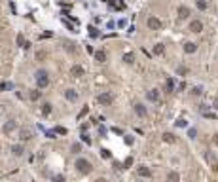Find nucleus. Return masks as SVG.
<instances>
[{"mask_svg": "<svg viewBox=\"0 0 218 182\" xmlns=\"http://www.w3.org/2000/svg\"><path fill=\"white\" fill-rule=\"evenodd\" d=\"M17 46H21V47H29V44L25 42V36H23V34H17Z\"/></svg>", "mask_w": 218, "mask_h": 182, "instance_id": "412c9836", "label": "nucleus"}, {"mask_svg": "<svg viewBox=\"0 0 218 182\" xmlns=\"http://www.w3.org/2000/svg\"><path fill=\"white\" fill-rule=\"evenodd\" d=\"M29 97H31V101H38L40 97H42V91L40 89H32L31 93H29Z\"/></svg>", "mask_w": 218, "mask_h": 182, "instance_id": "6ab92c4d", "label": "nucleus"}, {"mask_svg": "<svg viewBox=\"0 0 218 182\" xmlns=\"http://www.w3.org/2000/svg\"><path fill=\"white\" fill-rule=\"evenodd\" d=\"M178 17H180V19H188V17H190V8L180 6V8H178Z\"/></svg>", "mask_w": 218, "mask_h": 182, "instance_id": "2eb2a0df", "label": "nucleus"}, {"mask_svg": "<svg viewBox=\"0 0 218 182\" xmlns=\"http://www.w3.org/2000/svg\"><path fill=\"white\" fill-rule=\"evenodd\" d=\"M42 114H44V116H50L51 114V104L50 102H46L44 106H42Z\"/></svg>", "mask_w": 218, "mask_h": 182, "instance_id": "5701e85b", "label": "nucleus"}, {"mask_svg": "<svg viewBox=\"0 0 218 182\" xmlns=\"http://www.w3.org/2000/svg\"><path fill=\"white\" fill-rule=\"evenodd\" d=\"M65 97H67V101H70V102L78 101V93H76L74 89H67V91H65Z\"/></svg>", "mask_w": 218, "mask_h": 182, "instance_id": "9b49d317", "label": "nucleus"}, {"mask_svg": "<svg viewBox=\"0 0 218 182\" xmlns=\"http://www.w3.org/2000/svg\"><path fill=\"white\" fill-rule=\"evenodd\" d=\"M123 61L127 63V65H133V63H135V55H133V53H125L123 55Z\"/></svg>", "mask_w": 218, "mask_h": 182, "instance_id": "aec40b11", "label": "nucleus"}, {"mask_svg": "<svg viewBox=\"0 0 218 182\" xmlns=\"http://www.w3.org/2000/svg\"><path fill=\"white\" fill-rule=\"evenodd\" d=\"M163 51H165L163 44H156V46H154V55H161Z\"/></svg>", "mask_w": 218, "mask_h": 182, "instance_id": "4be33fe9", "label": "nucleus"}, {"mask_svg": "<svg viewBox=\"0 0 218 182\" xmlns=\"http://www.w3.org/2000/svg\"><path fill=\"white\" fill-rule=\"evenodd\" d=\"M97 101H99L101 104H104V106H108V104H112V101H114V99H112L110 93H106V91H104V93H99V95H97Z\"/></svg>", "mask_w": 218, "mask_h": 182, "instance_id": "7ed1b4c3", "label": "nucleus"}, {"mask_svg": "<svg viewBox=\"0 0 218 182\" xmlns=\"http://www.w3.org/2000/svg\"><path fill=\"white\" fill-rule=\"evenodd\" d=\"M95 61H99V63H106V53H104L102 50L95 51Z\"/></svg>", "mask_w": 218, "mask_h": 182, "instance_id": "a211bd4d", "label": "nucleus"}, {"mask_svg": "<svg viewBox=\"0 0 218 182\" xmlns=\"http://www.w3.org/2000/svg\"><path fill=\"white\" fill-rule=\"evenodd\" d=\"M161 138H163V142H167V144H174L177 142V137H174L173 133H163Z\"/></svg>", "mask_w": 218, "mask_h": 182, "instance_id": "f8f14e48", "label": "nucleus"}, {"mask_svg": "<svg viewBox=\"0 0 218 182\" xmlns=\"http://www.w3.org/2000/svg\"><path fill=\"white\" fill-rule=\"evenodd\" d=\"M51 182H65V177H63V174H55L51 178Z\"/></svg>", "mask_w": 218, "mask_h": 182, "instance_id": "2f4dec72", "label": "nucleus"}, {"mask_svg": "<svg viewBox=\"0 0 218 182\" xmlns=\"http://www.w3.org/2000/svg\"><path fill=\"white\" fill-rule=\"evenodd\" d=\"M133 142H135V138H133L131 135H127V137H125V144H129V146H131Z\"/></svg>", "mask_w": 218, "mask_h": 182, "instance_id": "e433bc0d", "label": "nucleus"}, {"mask_svg": "<svg viewBox=\"0 0 218 182\" xmlns=\"http://www.w3.org/2000/svg\"><path fill=\"white\" fill-rule=\"evenodd\" d=\"M213 106H214V108L218 110V97H216V99H214V102H213Z\"/></svg>", "mask_w": 218, "mask_h": 182, "instance_id": "37998d69", "label": "nucleus"}, {"mask_svg": "<svg viewBox=\"0 0 218 182\" xmlns=\"http://www.w3.org/2000/svg\"><path fill=\"white\" fill-rule=\"evenodd\" d=\"M65 47H67V51H70V53H74V44H72V42H68V40H65Z\"/></svg>", "mask_w": 218, "mask_h": 182, "instance_id": "bb28decb", "label": "nucleus"}, {"mask_svg": "<svg viewBox=\"0 0 218 182\" xmlns=\"http://www.w3.org/2000/svg\"><path fill=\"white\" fill-rule=\"evenodd\" d=\"M167 180H169V182H180V174H178L177 171H171V173L167 174Z\"/></svg>", "mask_w": 218, "mask_h": 182, "instance_id": "dca6fc26", "label": "nucleus"}, {"mask_svg": "<svg viewBox=\"0 0 218 182\" xmlns=\"http://www.w3.org/2000/svg\"><path fill=\"white\" fill-rule=\"evenodd\" d=\"M195 135H197V131H195V129H190V131H188V137H190V138H195Z\"/></svg>", "mask_w": 218, "mask_h": 182, "instance_id": "58836bf2", "label": "nucleus"}, {"mask_svg": "<svg viewBox=\"0 0 218 182\" xmlns=\"http://www.w3.org/2000/svg\"><path fill=\"white\" fill-rule=\"evenodd\" d=\"M146 99L152 101V102H158L159 101V91L158 89H150L148 93H146Z\"/></svg>", "mask_w": 218, "mask_h": 182, "instance_id": "9d476101", "label": "nucleus"}, {"mask_svg": "<svg viewBox=\"0 0 218 182\" xmlns=\"http://www.w3.org/2000/svg\"><path fill=\"white\" fill-rule=\"evenodd\" d=\"M82 141L86 142V144H91V138H89V135H86V133L82 135Z\"/></svg>", "mask_w": 218, "mask_h": 182, "instance_id": "c9c22d12", "label": "nucleus"}, {"mask_svg": "<svg viewBox=\"0 0 218 182\" xmlns=\"http://www.w3.org/2000/svg\"><path fill=\"white\" fill-rule=\"evenodd\" d=\"M17 129V122L15 120H8L4 123V127H2V133H6V135H10V133H13Z\"/></svg>", "mask_w": 218, "mask_h": 182, "instance_id": "20e7f679", "label": "nucleus"}, {"mask_svg": "<svg viewBox=\"0 0 218 182\" xmlns=\"http://www.w3.org/2000/svg\"><path fill=\"white\" fill-rule=\"evenodd\" d=\"M214 144L218 146V133H216V135H214Z\"/></svg>", "mask_w": 218, "mask_h": 182, "instance_id": "c03bdc74", "label": "nucleus"}, {"mask_svg": "<svg viewBox=\"0 0 218 182\" xmlns=\"http://www.w3.org/2000/svg\"><path fill=\"white\" fill-rule=\"evenodd\" d=\"M87 112H89V108H87V106H83V108H82V112L78 114V120H80V118H83V116L87 114Z\"/></svg>", "mask_w": 218, "mask_h": 182, "instance_id": "f704fd0d", "label": "nucleus"}, {"mask_svg": "<svg viewBox=\"0 0 218 182\" xmlns=\"http://www.w3.org/2000/svg\"><path fill=\"white\" fill-rule=\"evenodd\" d=\"M46 135H47V137H50V138H55V135H57V133H55V131H47V133H46Z\"/></svg>", "mask_w": 218, "mask_h": 182, "instance_id": "a19ab883", "label": "nucleus"}, {"mask_svg": "<svg viewBox=\"0 0 218 182\" xmlns=\"http://www.w3.org/2000/svg\"><path fill=\"white\" fill-rule=\"evenodd\" d=\"M184 51L186 53H195V51H197V44H194V42H186V44H184Z\"/></svg>", "mask_w": 218, "mask_h": 182, "instance_id": "ddd939ff", "label": "nucleus"}, {"mask_svg": "<svg viewBox=\"0 0 218 182\" xmlns=\"http://www.w3.org/2000/svg\"><path fill=\"white\" fill-rule=\"evenodd\" d=\"M53 131L57 133V135H67V133H68V129H67V127H61V125H57Z\"/></svg>", "mask_w": 218, "mask_h": 182, "instance_id": "b1692460", "label": "nucleus"}, {"mask_svg": "<svg viewBox=\"0 0 218 182\" xmlns=\"http://www.w3.org/2000/svg\"><path fill=\"white\" fill-rule=\"evenodd\" d=\"M177 74H178V76H186V74H188V68H186V67H178V68H177Z\"/></svg>", "mask_w": 218, "mask_h": 182, "instance_id": "c756f323", "label": "nucleus"}, {"mask_svg": "<svg viewBox=\"0 0 218 182\" xmlns=\"http://www.w3.org/2000/svg\"><path fill=\"white\" fill-rule=\"evenodd\" d=\"M135 114L140 116V118H146V114H148V110H146L144 104H140V102H135Z\"/></svg>", "mask_w": 218, "mask_h": 182, "instance_id": "0eeeda50", "label": "nucleus"}, {"mask_svg": "<svg viewBox=\"0 0 218 182\" xmlns=\"http://www.w3.org/2000/svg\"><path fill=\"white\" fill-rule=\"evenodd\" d=\"M190 31H192V32H195V34H199V32L203 31V23H201L199 19H194L192 23H190Z\"/></svg>", "mask_w": 218, "mask_h": 182, "instance_id": "39448f33", "label": "nucleus"}, {"mask_svg": "<svg viewBox=\"0 0 218 182\" xmlns=\"http://www.w3.org/2000/svg\"><path fill=\"white\" fill-rule=\"evenodd\" d=\"M95 182H106V180H104V178H97Z\"/></svg>", "mask_w": 218, "mask_h": 182, "instance_id": "a18cd8bd", "label": "nucleus"}, {"mask_svg": "<svg viewBox=\"0 0 218 182\" xmlns=\"http://www.w3.org/2000/svg\"><path fill=\"white\" fill-rule=\"evenodd\" d=\"M74 167H76V171L82 173V174H89L91 171H93V165H91L86 158H78L76 163H74Z\"/></svg>", "mask_w": 218, "mask_h": 182, "instance_id": "f257e3e1", "label": "nucleus"}, {"mask_svg": "<svg viewBox=\"0 0 218 182\" xmlns=\"http://www.w3.org/2000/svg\"><path fill=\"white\" fill-rule=\"evenodd\" d=\"M10 87V83H6V82H0V91H6Z\"/></svg>", "mask_w": 218, "mask_h": 182, "instance_id": "4c0bfd02", "label": "nucleus"}, {"mask_svg": "<svg viewBox=\"0 0 218 182\" xmlns=\"http://www.w3.org/2000/svg\"><path fill=\"white\" fill-rule=\"evenodd\" d=\"M70 72H72L74 78H80V76H83V68L80 65H76V67H72V70H70Z\"/></svg>", "mask_w": 218, "mask_h": 182, "instance_id": "f3484780", "label": "nucleus"}, {"mask_svg": "<svg viewBox=\"0 0 218 182\" xmlns=\"http://www.w3.org/2000/svg\"><path fill=\"white\" fill-rule=\"evenodd\" d=\"M137 173H138V177H142V178H148V177H152V171H150L146 165H140L138 169H137Z\"/></svg>", "mask_w": 218, "mask_h": 182, "instance_id": "1a4fd4ad", "label": "nucleus"}, {"mask_svg": "<svg viewBox=\"0 0 218 182\" xmlns=\"http://www.w3.org/2000/svg\"><path fill=\"white\" fill-rule=\"evenodd\" d=\"M177 125H178V127H186V120H178Z\"/></svg>", "mask_w": 218, "mask_h": 182, "instance_id": "ea45409f", "label": "nucleus"}, {"mask_svg": "<svg viewBox=\"0 0 218 182\" xmlns=\"http://www.w3.org/2000/svg\"><path fill=\"white\" fill-rule=\"evenodd\" d=\"M133 165V158L129 156V158H125V161H123V169H127V167H131Z\"/></svg>", "mask_w": 218, "mask_h": 182, "instance_id": "7c9ffc66", "label": "nucleus"}, {"mask_svg": "<svg viewBox=\"0 0 218 182\" xmlns=\"http://www.w3.org/2000/svg\"><path fill=\"white\" fill-rule=\"evenodd\" d=\"M201 93H203V87H201V86H195V87L192 89V95H195V97L201 95Z\"/></svg>", "mask_w": 218, "mask_h": 182, "instance_id": "cd10ccee", "label": "nucleus"}, {"mask_svg": "<svg viewBox=\"0 0 218 182\" xmlns=\"http://www.w3.org/2000/svg\"><path fill=\"white\" fill-rule=\"evenodd\" d=\"M36 86H38V89H44V87H47V83H50V76H47V72L46 70H36Z\"/></svg>", "mask_w": 218, "mask_h": 182, "instance_id": "f03ea898", "label": "nucleus"}, {"mask_svg": "<svg viewBox=\"0 0 218 182\" xmlns=\"http://www.w3.org/2000/svg\"><path fill=\"white\" fill-rule=\"evenodd\" d=\"M11 152H13V156H23L25 154V148H23V144H15V146H11Z\"/></svg>", "mask_w": 218, "mask_h": 182, "instance_id": "4468645a", "label": "nucleus"}, {"mask_svg": "<svg viewBox=\"0 0 218 182\" xmlns=\"http://www.w3.org/2000/svg\"><path fill=\"white\" fill-rule=\"evenodd\" d=\"M89 36L91 38H97V36H99V31H97L95 27H89Z\"/></svg>", "mask_w": 218, "mask_h": 182, "instance_id": "c85d7f7f", "label": "nucleus"}, {"mask_svg": "<svg viewBox=\"0 0 218 182\" xmlns=\"http://www.w3.org/2000/svg\"><path fill=\"white\" fill-rule=\"evenodd\" d=\"M19 138H21V141H23V142H27V141H31V138H32V133H31V129H27V127H23V129L19 131Z\"/></svg>", "mask_w": 218, "mask_h": 182, "instance_id": "6e6552de", "label": "nucleus"}, {"mask_svg": "<svg viewBox=\"0 0 218 182\" xmlns=\"http://www.w3.org/2000/svg\"><path fill=\"white\" fill-rule=\"evenodd\" d=\"M148 29L159 31V29H161V21H159L158 17H148Z\"/></svg>", "mask_w": 218, "mask_h": 182, "instance_id": "423d86ee", "label": "nucleus"}, {"mask_svg": "<svg viewBox=\"0 0 218 182\" xmlns=\"http://www.w3.org/2000/svg\"><path fill=\"white\" fill-rule=\"evenodd\" d=\"M173 89H174V82L169 78V80H167V91H173Z\"/></svg>", "mask_w": 218, "mask_h": 182, "instance_id": "72a5a7b5", "label": "nucleus"}, {"mask_svg": "<svg viewBox=\"0 0 218 182\" xmlns=\"http://www.w3.org/2000/svg\"><path fill=\"white\" fill-rule=\"evenodd\" d=\"M101 158H102V159H108V158H112V154H110V150H106V148H102V150H101Z\"/></svg>", "mask_w": 218, "mask_h": 182, "instance_id": "a878e982", "label": "nucleus"}, {"mask_svg": "<svg viewBox=\"0 0 218 182\" xmlns=\"http://www.w3.org/2000/svg\"><path fill=\"white\" fill-rule=\"evenodd\" d=\"M70 150H72V154H80V152H82V144H80V142H74Z\"/></svg>", "mask_w": 218, "mask_h": 182, "instance_id": "393cba45", "label": "nucleus"}, {"mask_svg": "<svg viewBox=\"0 0 218 182\" xmlns=\"http://www.w3.org/2000/svg\"><path fill=\"white\" fill-rule=\"evenodd\" d=\"M36 57H38V59H40V61H42V59H44V57H46V53H44V51H40V53H38V55H36Z\"/></svg>", "mask_w": 218, "mask_h": 182, "instance_id": "79ce46f5", "label": "nucleus"}, {"mask_svg": "<svg viewBox=\"0 0 218 182\" xmlns=\"http://www.w3.org/2000/svg\"><path fill=\"white\" fill-rule=\"evenodd\" d=\"M197 8L199 10H207V2L205 0H197Z\"/></svg>", "mask_w": 218, "mask_h": 182, "instance_id": "473e14b6", "label": "nucleus"}]
</instances>
